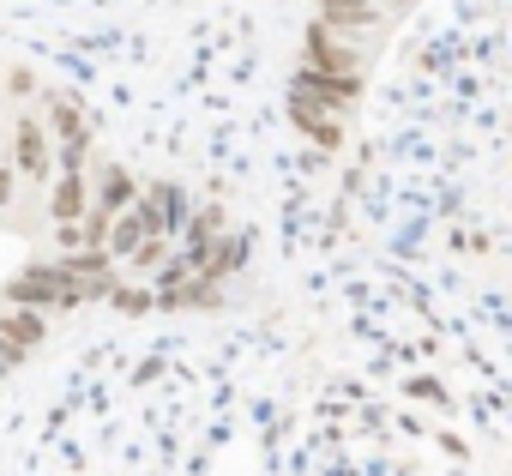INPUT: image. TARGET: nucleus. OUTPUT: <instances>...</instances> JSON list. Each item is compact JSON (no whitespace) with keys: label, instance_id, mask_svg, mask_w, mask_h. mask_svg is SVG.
I'll return each instance as SVG.
<instances>
[{"label":"nucleus","instance_id":"obj_6","mask_svg":"<svg viewBox=\"0 0 512 476\" xmlns=\"http://www.w3.org/2000/svg\"><path fill=\"white\" fill-rule=\"evenodd\" d=\"M374 19V0H320V25H338V31H356Z\"/></svg>","mask_w":512,"mask_h":476},{"label":"nucleus","instance_id":"obj_1","mask_svg":"<svg viewBox=\"0 0 512 476\" xmlns=\"http://www.w3.org/2000/svg\"><path fill=\"white\" fill-rule=\"evenodd\" d=\"M13 169H19V175H37V181L55 169V157H49V133H43L31 115H19V127H13Z\"/></svg>","mask_w":512,"mask_h":476},{"label":"nucleus","instance_id":"obj_2","mask_svg":"<svg viewBox=\"0 0 512 476\" xmlns=\"http://www.w3.org/2000/svg\"><path fill=\"white\" fill-rule=\"evenodd\" d=\"M43 338H49L43 314H37V308H19V302H7V314H0V344H7L13 356H25V350H37Z\"/></svg>","mask_w":512,"mask_h":476},{"label":"nucleus","instance_id":"obj_5","mask_svg":"<svg viewBox=\"0 0 512 476\" xmlns=\"http://www.w3.org/2000/svg\"><path fill=\"white\" fill-rule=\"evenodd\" d=\"M85 199H91V187H85V175H61V181H55V199H49V211H55V223H73V217L85 211Z\"/></svg>","mask_w":512,"mask_h":476},{"label":"nucleus","instance_id":"obj_9","mask_svg":"<svg viewBox=\"0 0 512 476\" xmlns=\"http://www.w3.org/2000/svg\"><path fill=\"white\" fill-rule=\"evenodd\" d=\"M115 308H127V314H145V308H151V296H133V290H115Z\"/></svg>","mask_w":512,"mask_h":476},{"label":"nucleus","instance_id":"obj_3","mask_svg":"<svg viewBox=\"0 0 512 476\" xmlns=\"http://www.w3.org/2000/svg\"><path fill=\"white\" fill-rule=\"evenodd\" d=\"M308 73H356V49L332 37V25L308 31Z\"/></svg>","mask_w":512,"mask_h":476},{"label":"nucleus","instance_id":"obj_10","mask_svg":"<svg viewBox=\"0 0 512 476\" xmlns=\"http://www.w3.org/2000/svg\"><path fill=\"white\" fill-rule=\"evenodd\" d=\"M13 368H19V356H13V350H7V344H0V380H7V374H13Z\"/></svg>","mask_w":512,"mask_h":476},{"label":"nucleus","instance_id":"obj_11","mask_svg":"<svg viewBox=\"0 0 512 476\" xmlns=\"http://www.w3.org/2000/svg\"><path fill=\"white\" fill-rule=\"evenodd\" d=\"M7 193H13V169H0V205H7Z\"/></svg>","mask_w":512,"mask_h":476},{"label":"nucleus","instance_id":"obj_4","mask_svg":"<svg viewBox=\"0 0 512 476\" xmlns=\"http://www.w3.org/2000/svg\"><path fill=\"white\" fill-rule=\"evenodd\" d=\"M139 199V181L127 175V169H103V187H97V211L103 217H115V211H127Z\"/></svg>","mask_w":512,"mask_h":476},{"label":"nucleus","instance_id":"obj_8","mask_svg":"<svg viewBox=\"0 0 512 476\" xmlns=\"http://www.w3.org/2000/svg\"><path fill=\"white\" fill-rule=\"evenodd\" d=\"M55 133H61V139H79V133H85V121H79L73 103H55Z\"/></svg>","mask_w":512,"mask_h":476},{"label":"nucleus","instance_id":"obj_7","mask_svg":"<svg viewBox=\"0 0 512 476\" xmlns=\"http://www.w3.org/2000/svg\"><path fill=\"white\" fill-rule=\"evenodd\" d=\"M85 145H91L85 133H79V139H61V157H55L61 175H85Z\"/></svg>","mask_w":512,"mask_h":476}]
</instances>
